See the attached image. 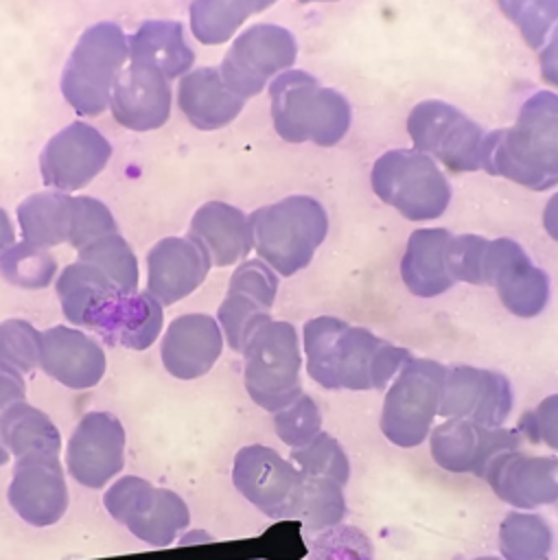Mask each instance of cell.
Listing matches in <instances>:
<instances>
[{"mask_svg": "<svg viewBox=\"0 0 558 560\" xmlns=\"http://www.w3.org/2000/svg\"><path fill=\"white\" fill-rule=\"evenodd\" d=\"M269 98L274 129L287 142L333 147L350 129L352 109L346 96L304 70L280 72L269 85Z\"/></svg>", "mask_w": 558, "mask_h": 560, "instance_id": "cell-3", "label": "cell"}, {"mask_svg": "<svg viewBox=\"0 0 558 560\" xmlns=\"http://www.w3.org/2000/svg\"><path fill=\"white\" fill-rule=\"evenodd\" d=\"M177 105L193 127L212 131L232 122L241 114L245 98L225 85L219 68L206 66L179 79Z\"/></svg>", "mask_w": 558, "mask_h": 560, "instance_id": "cell-27", "label": "cell"}, {"mask_svg": "<svg viewBox=\"0 0 558 560\" xmlns=\"http://www.w3.org/2000/svg\"><path fill=\"white\" fill-rule=\"evenodd\" d=\"M112 158L107 138L88 122H70L57 131L39 155L44 184L72 192L94 179Z\"/></svg>", "mask_w": 558, "mask_h": 560, "instance_id": "cell-16", "label": "cell"}, {"mask_svg": "<svg viewBox=\"0 0 558 560\" xmlns=\"http://www.w3.org/2000/svg\"><path fill=\"white\" fill-rule=\"evenodd\" d=\"M241 352L243 383L258 407L276 413L302 394V354L293 324L267 319Z\"/></svg>", "mask_w": 558, "mask_h": 560, "instance_id": "cell-6", "label": "cell"}, {"mask_svg": "<svg viewBox=\"0 0 558 560\" xmlns=\"http://www.w3.org/2000/svg\"><path fill=\"white\" fill-rule=\"evenodd\" d=\"M129 61V39L114 22L83 31L61 72L63 98L85 116L109 107L112 90Z\"/></svg>", "mask_w": 558, "mask_h": 560, "instance_id": "cell-5", "label": "cell"}, {"mask_svg": "<svg viewBox=\"0 0 558 560\" xmlns=\"http://www.w3.org/2000/svg\"><path fill=\"white\" fill-rule=\"evenodd\" d=\"M486 243L488 238L479 234H453L449 265L455 282L481 284V258Z\"/></svg>", "mask_w": 558, "mask_h": 560, "instance_id": "cell-43", "label": "cell"}, {"mask_svg": "<svg viewBox=\"0 0 558 560\" xmlns=\"http://www.w3.org/2000/svg\"><path fill=\"white\" fill-rule=\"evenodd\" d=\"M42 332L26 319H4L0 324V361L18 368L22 374L39 365Z\"/></svg>", "mask_w": 558, "mask_h": 560, "instance_id": "cell-41", "label": "cell"}, {"mask_svg": "<svg viewBox=\"0 0 558 560\" xmlns=\"http://www.w3.org/2000/svg\"><path fill=\"white\" fill-rule=\"evenodd\" d=\"M298 2H335V0H298Z\"/></svg>", "mask_w": 558, "mask_h": 560, "instance_id": "cell-52", "label": "cell"}, {"mask_svg": "<svg viewBox=\"0 0 558 560\" xmlns=\"http://www.w3.org/2000/svg\"><path fill=\"white\" fill-rule=\"evenodd\" d=\"M39 368L70 389H90L107 370L105 350L96 339L70 326H53L42 332Z\"/></svg>", "mask_w": 558, "mask_h": 560, "instance_id": "cell-24", "label": "cell"}, {"mask_svg": "<svg viewBox=\"0 0 558 560\" xmlns=\"http://www.w3.org/2000/svg\"><path fill=\"white\" fill-rule=\"evenodd\" d=\"M549 523L530 512H508L499 527V551L505 560H547L551 551Z\"/></svg>", "mask_w": 558, "mask_h": 560, "instance_id": "cell-34", "label": "cell"}, {"mask_svg": "<svg viewBox=\"0 0 558 560\" xmlns=\"http://www.w3.org/2000/svg\"><path fill=\"white\" fill-rule=\"evenodd\" d=\"M0 429L11 455L24 457L28 453H55L61 448V433L55 422L37 407L15 402L0 413Z\"/></svg>", "mask_w": 558, "mask_h": 560, "instance_id": "cell-32", "label": "cell"}, {"mask_svg": "<svg viewBox=\"0 0 558 560\" xmlns=\"http://www.w3.org/2000/svg\"><path fill=\"white\" fill-rule=\"evenodd\" d=\"M9 457H11V453H9L7 444H4V438H2V429H0V466H4V464L9 462Z\"/></svg>", "mask_w": 558, "mask_h": 560, "instance_id": "cell-50", "label": "cell"}, {"mask_svg": "<svg viewBox=\"0 0 558 560\" xmlns=\"http://www.w3.org/2000/svg\"><path fill=\"white\" fill-rule=\"evenodd\" d=\"M269 306L263 304L258 298L241 291L230 289L217 311V322L221 326V332L228 341V346L236 352H241L247 343V339L254 335V330L271 319Z\"/></svg>", "mask_w": 558, "mask_h": 560, "instance_id": "cell-36", "label": "cell"}, {"mask_svg": "<svg viewBox=\"0 0 558 560\" xmlns=\"http://www.w3.org/2000/svg\"><path fill=\"white\" fill-rule=\"evenodd\" d=\"M210 265L193 236H166L147 254V291L160 304H175L206 280Z\"/></svg>", "mask_w": 558, "mask_h": 560, "instance_id": "cell-21", "label": "cell"}, {"mask_svg": "<svg viewBox=\"0 0 558 560\" xmlns=\"http://www.w3.org/2000/svg\"><path fill=\"white\" fill-rule=\"evenodd\" d=\"M125 427L114 413H85L66 446L70 477L92 490L105 488L125 468Z\"/></svg>", "mask_w": 558, "mask_h": 560, "instance_id": "cell-14", "label": "cell"}, {"mask_svg": "<svg viewBox=\"0 0 558 560\" xmlns=\"http://www.w3.org/2000/svg\"><path fill=\"white\" fill-rule=\"evenodd\" d=\"M171 101V83L162 72L127 61L114 83L109 109L118 125L133 131H151L166 122Z\"/></svg>", "mask_w": 558, "mask_h": 560, "instance_id": "cell-22", "label": "cell"}, {"mask_svg": "<svg viewBox=\"0 0 558 560\" xmlns=\"http://www.w3.org/2000/svg\"><path fill=\"white\" fill-rule=\"evenodd\" d=\"M79 260L101 269L118 289L127 293L138 291V260L129 243L118 234H105L85 247L77 249Z\"/></svg>", "mask_w": 558, "mask_h": 560, "instance_id": "cell-35", "label": "cell"}, {"mask_svg": "<svg viewBox=\"0 0 558 560\" xmlns=\"http://www.w3.org/2000/svg\"><path fill=\"white\" fill-rule=\"evenodd\" d=\"M372 190L409 221L438 219L451 201V184L435 160L416 149H392L376 158Z\"/></svg>", "mask_w": 558, "mask_h": 560, "instance_id": "cell-8", "label": "cell"}, {"mask_svg": "<svg viewBox=\"0 0 558 560\" xmlns=\"http://www.w3.org/2000/svg\"><path fill=\"white\" fill-rule=\"evenodd\" d=\"M302 343L309 376L326 389H385L411 359L407 348L333 315L309 319Z\"/></svg>", "mask_w": 558, "mask_h": 560, "instance_id": "cell-1", "label": "cell"}, {"mask_svg": "<svg viewBox=\"0 0 558 560\" xmlns=\"http://www.w3.org/2000/svg\"><path fill=\"white\" fill-rule=\"evenodd\" d=\"M309 560H374V547L359 527L339 523L313 540Z\"/></svg>", "mask_w": 558, "mask_h": 560, "instance_id": "cell-42", "label": "cell"}, {"mask_svg": "<svg viewBox=\"0 0 558 560\" xmlns=\"http://www.w3.org/2000/svg\"><path fill=\"white\" fill-rule=\"evenodd\" d=\"M228 287L241 289L271 308L278 293V273L263 258H249L236 267Z\"/></svg>", "mask_w": 558, "mask_h": 560, "instance_id": "cell-44", "label": "cell"}, {"mask_svg": "<svg viewBox=\"0 0 558 560\" xmlns=\"http://www.w3.org/2000/svg\"><path fill=\"white\" fill-rule=\"evenodd\" d=\"M223 350V332L214 317L186 313L175 317L160 343L166 372L182 381H193L210 372Z\"/></svg>", "mask_w": 558, "mask_h": 560, "instance_id": "cell-23", "label": "cell"}, {"mask_svg": "<svg viewBox=\"0 0 558 560\" xmlns=\"http://www.w3.org/2000/svg\"><path fill=\"white\" fill-rule=\"evenodd\" d=\"M446 381V365L433 359L411 357L394 376L381 409L383 435L400 446L422 444L440 411Z\"/></svg>", "mask_w": 558, "mask_h": 560, "instance_id": "cell-9", "label": "cell"}, {"mask_svg": "<svg viewBox=\"0 0 558 560\" xmlns=\"http://www.w3.org/2000/svg\"><path fill=\"white\" fill-rule=\"evenodd\" d=\"M15 241V230H13V223L9 219V214L0 208V254L11 247Z\"/></svg>", "mask_w": 558, "mask_h": 560, "instance_id": "cell-49", "label": "cell"}, {"mask_svg": "<svg viewBox=\"0 0 558 560\" xmlns=\"http://www.w3.org/2000/svg\"><path fill=\"white\" fill-rule=\"evenodd\" d=\"M538 70L543 81L558 88V24L554 26L545 46L538 52Z\"/></svg>", "mask_w": 558, "mask_h": 560, "instance_id": "cell-47", "label": "cell"}, {"mask_svg": "<svg viewBox=\"0 0 558 560\" xmlns=\"http://www.w3.org/2000/svg\"><path fill=\"white\" fill-rule=\"evenodd\" d=\"M103 505L114 521L153 547L171 545L190 525L188 505L177 492L136 475L116 479L105 490Z\"/></svg>", "mask_w": 558, "mask_h": 560, "instance_id": "cell-10", "label": "cell"}, {"mask_svg": "<svg viewBox=\"0 0 558 560\" xmlns=\"http://www.w3.org/2000/svg\"><path fill=\"white\" fill-rule=\"evenodd\" d=\"M431 457L449 472H473L484 477L490 459L521 444L516 429H490L468 420L446 418L431 431Z\"/></svg>", "mask_w": 558, "mask_h": 560, "instance_id": "cell-18", "label": "cell"}, {"mask_svg": "<svg viewBox=\"0 0 558 560\" xmlns=\"http://www.w3.org/2000/svg\"><path fill=\"white\" fill-rule=\"evenodd\" d=\"M162 324V304L149 291H136L118 300V304L98 328V335L112 346L147 350L158 339Z\"/></svg>", "mask_w": 558, "mask_h": 560, "instance_id": "cell-30", "label": "cell"}, {"mask_svg": "<svg viewBox=\"0 0 558 560\" xmlns=\"http://www.w3.org/2000/svg\"><path fill=\"white\" fill-rule=\"evenodd\" d=\"M217 267L234 265L254 247L249 217L225 201H208L190 219V234Z\"/></svg>", "mask_w": 558, "mask_h": 560, "instance_id": "cell-28", "label": "cell"}, {"mask_svg": "<svg viewBox=\"0 0 558 560\" xmlns=\"http://www.w3.org/2000/svg\"><path fill=\"white\" fill-rule=\"evenodd\" d=\"M55 289L66 319L94 332H98L116 302L127 295L101 269L83 260L68 265L59 273Z\"/></svg>", "mask_w": 558, "mask_h": 560, "instance_id": "cell-25", "label": "cell"}, {"mask_svg": "<svg viewBox=\"0 0 558 560\" xmlns=\"http://www.w3.org/2000/svg\"><path fill=\"white\" fill-rule=\"evenodd\" d=\"M451 241L453 234L446 228L411 232L400 258V278L414 295L435 298L455 284L449 265Z\"/></svg>", "mask_w": 558, "mask_h": 560, "instance_id": "cell-26", "label": "cell"}, {"mask_svg": "<svg viewBox=\"0 0 558 560\" xmlns=\"http://www.w3.org/2000/svg\"><path fill=\"white\" fill-rule=\"evenodd\" d=\"M519 431L530 442H543L558 451V394L543 398L534 409L525 411L519 420Z\"/></svg>", "mask_w": 558, "mask_h": 560, "instance_id": "cell-45", "label": "cell"}, {"mask_svg": "<svg viewBox=\"0 0 558 560\" xmlns=\"http://www.w3.org/2000/svg\"><path fill=\"white\" fill-rule=\"evenodd\" d=\"M24 400H26L24 374L18 368L0 361V413L11 405L24 402Z\"/></svg>", "mask_w": 558, "mask_h": 560, "instance_id": "cell-46", "label": "cell"}, {"mask_svg": "<svg viewBox=\"0 0 558 560\" xmlns=\"http://www.w3.org/2000/svg\"><path fill=\"white\" fill-rule=\"evenodd\" d=\"M274 429L291 451L302 448L322 431V411L309 394H300L291 405L274 413Z\"/></svg>", "mask_w": 558, "mask_h": 560, "instance_id": "cell-40", "label": "cell"}, {"mask_svg": "<svg viewBox=\"0 0 558 560\" xmlns=\"http://www.w3.org/2000/svg\"><path fill=\"white\" fill-rule=\"evenodd\" d=\"M7 497L15 514L28 525H55L66 514L70 503L59 455L28 453L18 457Z\"/></svg>", "mask_w": 558, "mask_h": 560, "instance_id": "cell-15", "label": "cell"}, {"mask_svg": "<svg viewBox=\"0 0 558 560\" xmlns=\"http://www.w3.org/2000/svg\"><path fill=\"white\" fill-rule=\"evenodd\" d=\"M247 217L258 258L278 276H293L304 269L328 232L324 206L309 195L284 197Z\"/></svg>", "mask_w": 558, "mask_h": 560, "instance_id": "cell-4", "label": "cell"}, {"mask_svg": "<svg viewBox=\"0 0 558 560\" xmlns=\"http://www.w3.org/2000/svg\"><path fill=\"white\" fill-rule=\"evenodd\" d=\"M481 168L530 190L558 184V94L534 92L519 107L510 127L486 133Z\"/></svg>", "mask_w": 558, "mask_h": 560, "instance_id": "cell-2", "label": "cell"}, {"mask_svg": "<svg viewBox=\"0 0 558 560\" xmlns=\"http://www.w3.org/2000/svg\"><path fill=\"white\" fill-rule=\"evenodd\" d=\"M407 133L414 149L444 164L451 173L481 168L486 131L451 103L427 98L407 116Z\"/></svg>", "mask_w": 558, "mask_h": 560, "instance_id": "cell-11", "label": "cell"}, {"mask_svg": "<svg viewBox=\"0 0 558 560\" xmlns=\"http://www.w3.org/2000/svg\"><path fill=\"white\" fill-rule=\"evenodd\" d=\"M129 39V61L144 63L162 72L168 81L190 70L193 48L184 39V28L173 20H147Z\"/></svg>", "mask_w": 558, "mask_h": 560, "instance_id": "cell-29", "label": "cell"}, {"mask_svg": "<svg viewBox=\"0 0 558 560\" xmlns=\"http://www.w3.org/2000/svg\"><path fill=\"white\" fill-rule=\"evenodd\" d=\"M473 560H499V558H495V556H481V558H473Z\"/></svg>", "mask_w": 558, "mask_h": 560, "instance_id": "cell-51", "label": "cell"}, {"mask_svg": "<svg viewBox=\"0 0 558 560\" xmlns=\"http://www.w3.org/2000/svg\"><path fill=\"white\" fill-rule=\"evenodd\" d=\"M484 479L512 508L532 510L558 501V457L501 451L490 459Z\"/></svg>", "mask_w": 558, "mask_h": 560, "instance_id": "cell-20", "label": "cell"}, {"mask_svg": "<svg viewBox=\"0 0 558 560\" xmlns=\"http://www.w3.org/2000/svg\"><path fill=\"white\" fill-rule=\"evenodd\" d=\"M276 0H193L190 31L201 44H223L254 13H260Z\"/></svg>", "mask_w": 558, "mask_h": 560, "instance_id": "cell-33", "label": "cell"}, {"mask_svg": "<svg viewBox=\"0 0 558 560\" xmlns=\"http://www.w3.org/2000/svg\"><path fill=\"white\" fill-rule=\"evenodd\" d=\"M289 462L306 475L326 477L339 486H346L350 479V462L346 451L330 433L324 431H319L306 446L293 448Z\"/></svg>", "mask_w": 558, "mask_h": 560, "instance_id": "cell-38", "label": "cell"}, {"mask_svg": "<svg viewBox=\"0 0 558 560\" xmlns=\"http://www.w3.org/2000/svg\"><path fill=\"white\" fill-rule=\"evenodd\" d=\"M298 479L300 470L271 446L249 444L234 455V488L269 518L282 521Z\"/></svg>", "mask_w": 558, "mask_h": 560, "instance_id": "cell-19", "label": "cell"}, {"mask_svg": "<svg viewBox=\"0 0 558 560\" xmlns=\"http://www.w3.org/2000/svg\"><path fill=\"white\" fill-rule=\"evenodd\" d=\"M512 411V385L508 376L486 368L453 365L446 368L442 418L468 420L490 429L501 427Z\"/></svg>", "mask_w": 558, "mask_h": 560, "instance_id": "cell-17", "label": "cell"}, {"mask_svg": "<svg viewBox=\"0 0 558 560\" xmlns=\"http://www.w3.org/2000/svg\"><path fill=\"white\" fill-rule=\"evenodd\" d=\"M543 228L558 243V192L549 197L543 210Z\"/></svg>", "mask_w": 558, "mask_h": 560, "instance_id": "cell-48", "label": "cell"}, {"mask_svg": "<svg viewBox=\"0 0 558 560\" xmlns=\"http://www.w3.org/2000/svg\"><path fill=\"white\" fill-rule=\"evenodd\" d=\"M481 284L495 287L501 304L516 317H536L549 302V276L532 262L530 254L512 238L486 243Z\"/></svg>", "mask_w": 558, "mask_h": 560, "instance_id": "cell-13", "label": "cell"}, {"mask_svg": "<svg viewBox=\"0 0 558 560\" xmlns=\"http://www.w3.org/2000/svg\"><path fill=\"white\" fill-rule=\"evenodd\" d=\"M344 486L326 477H313L300 470L295 490L287 503L282 521H298L311 532L328 529L346 516Z\"/></svg>", "mask_w": 558, "mask_h": 560, "instance_id": "cell-31", "label": "cell"}, {"mask_svg": "<svg viewBox=\"0 0 558 560\" xmlns=\"http://www.w3.org/2000/svg\"><path fill=\"white\" fill-rule=\"evenodd\" d=\"M295 57L298 42L291 31L278 24H254L232 42L219 70L225 85L247 101L269 79L287 72Z\"/></svg>", "mask_w": 558, "mask_h": 560, "instance_id": "cell-12", "label": "cell"}, {"mask_svg": "<svg viewBox=\"0 0 558 560\" xmlns=\"http://www.w3.org/2000/svg\"><path fill=\"white\" fill-rule=\"evenodd\" d=\"M22 241L37 247L70 243L85 247L98 236L118 232L109 208L94 197H70L61 190H42L18 206Z\"/></svg>", "mask_w": 558, "mask_h": 560, "instance_id": "cell-7", "label": "cell"}, {"mask_svg": "<svg viewBox=\"0 0 558 560\" xmlns=\"http://www.w3.org/2000/svg\"><path fill=\"white\" fill-rule=\"evenodd\" d=\"M530 48H543L558 24V0H497Z\"/></svg>", "mask_w": 558, "mask_h": 560, "instance_id": "cell-39", "label": "cell"}, {"mask_svg": "<svg viewBox=\"0 0 558 560\" xmlns=\"http://www.w3.org/2000/svg\"><path fill=\"white\" fill-rule=\"evenodd\" d=\"M55 271V256L26 241L13 243L0 254V276L20 289H44L53 282Z\"/></svg>", "mask_w": 558, "mask_h": 560, "instance_id": "cell-37", "label": "cell"}]
</instances>
